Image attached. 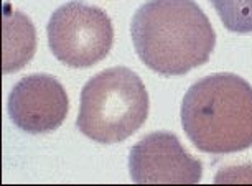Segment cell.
I'll list each match as a JSON object with an SVG mask.
<instances>
[{"mask_svg":"<svg viewBox=\"0 0 252 186\" xmlns=\"http://www.w3.org/2000/svg\"><path fill=\"white\" fill-rule=\"evenodd\" d=\"M36 50V30L33 22L10 3L3 5L2 15V73L10 74L28 64Z\"/></svg>","mask_w":252,"mask_h":186,"instance_id":"7","label":"cell"},{"mask_svg":"<svg viewBox=\"0 0 252 186\" xmlns=\"http://www.w3.org/2000/svg\"><path fill=\"white\" fill-rule=\"evenodd\" d=\"M135 53L152 71L182 76L208 63L216 31L194 0H147L132 17Z\"/></svg>","mask_w":252,"mask_h":186,"instance_id":"1","label":"cell"},{"mask_svg":"<svg viewBox=\"0 0 252 186\" xmlns=\"http://www.w3.org/2000/svg\"><path fill=\"white\" fill-rule=\"evenodd\" d=\"M46 35L55 58L69 68H91L106 58L114 45L111 17L83 0L56 8L46 25Z\"/></svg>","mask_w":252,"mask_h":186,"instance_id":"4","label":"cell"},{"mask_svg":"<svg viewBox=\"0 0 252 186\" xmlns=\"http://www.w3.org/2000/svg\"><path fill=\"white\" fill-rule=\"evenodd\" d=\"M229 31L252 33V0H209Z\"/></svg>","mask_w":252,"mask_h":186,"instance_id":"8","label":"cell"},{"mask_svg":"<svg viewBox=\"0 0 252 186\" xmlns=\"http://www.w3.org/2000/svg\"><path fill=\"white\" fill-rule=\"evenodd\" d=\"M149 109V93L140 76L126 66H116L84 84L76 127L97 144H119L144 125Z\"/></svg>","mask_w":252,"mask_h":186,"instance_id":"3","label":"cell"},{"mask_svg":"<svg viewBox=\"0 0 252 186\" xmlns=\"http://www.w3.org/2000/svg\"><path fill=\"white\" fill-rule=\"evenodd\" d=\"M182 125L204 154L224 155L252 147V86L234 73L204 76L182 102Z\"/></svg>","mask_w":252,"mask_h":186,"instance_id":"2","label":"cell"},{"mask_svg":"<svg viewBox=\"0 0 252 186\" xmlns=\"http://www.w3.org/2000/svg\"><path fill=\"white\" fill-rule=\"evenodd\" d=\"M129 173L137 185H194L203 178V163L175 133L154 132L130 149Z\"/></svg>","mask_w":252,"mask_h":186,"instance_id":"5","label":"cell"},{"mask_svg":"<svg viewBox=\"0 0 252 186\" xmlns=\"http://www.w3.org/2000/svg\"><path fill=\"white\" fill-rule=\"evenodd\" d=\"M7 111L12 122L23 132H55L68 116V93L55 76L30 74L13 86Z\"/></svg>","mask_w":252,"mask_h":186,"instance_id":"6","label":"cell"}]
</instances>
